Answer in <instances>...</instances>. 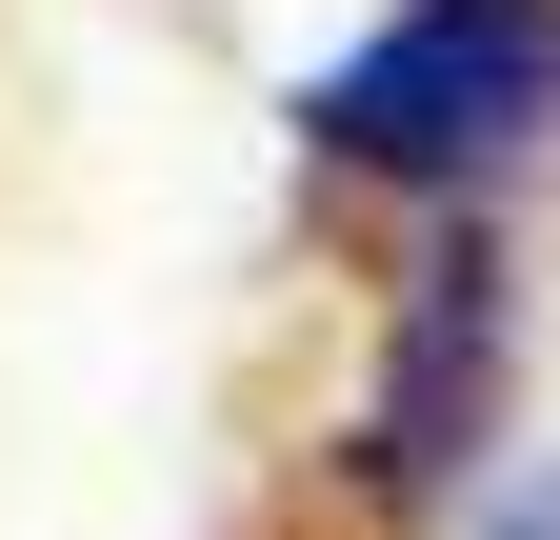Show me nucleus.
I'll list each match as a JSON object with an SVG mask.
<instances>
[{
  "mask_svg": "<svg viewBox=\"0 0 560 540\" xmlns=\"http://www.w3.org/2000/svg\"><path fill=\"white\" fill-rule=\"evenodd\" d=\"M480 540H560V481H501V520H480Z\"/></svg>",
  "mask_w": 560,
  "mask_h": 540,
  "instance_id": "nucleus-3",
  "label": "nucleus"
},
{
  "mask_svg": "<svg viewBox=\"0 0 560 540\" xmlns=\"http://www.w3.org/2000/svg\"><path fill=\"white\" fill-rule=\"evenodd\" d=\"M501 400H521V281H501V221L441 200V240L400 260L381 301V380H361V501H460L501 460Z\"/></svg>",
  "mask_w": 560,
  "mask_h": 540,
  "instance_id": "nucleus-2",
  "label": "nucleus"
},
{
  "mask_svg": "<svg viewBox=\"0 0 560 540\" xmlns=\"http://www.w3.org/2000/svg\"><path fill=\"white\" fill-rule=\"evenodd\" d=\"M560 120V0H400L301 81V161L381 200H480Z\"/></svg>",
  "mask_w": 560,
  "mask_h": 540,
  "instance_id": "nucleus-1",
  "label": "nucleus"
}]
</instances>
